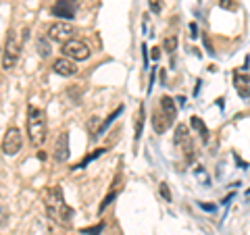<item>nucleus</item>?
Segmentation results:
<instances>
[{
  "mask_svg": "<svg viewBox=\"0 0 250 235\" xmlns=\"http://www.w3.org/2000/svg\"><path fill=\"white\" fill-rule=\"evenodd\" d=\"M44 208L48 216L52 218L54 223H59L62 227L71 225V218H73V208L65 202V196H62V187L61 185H54V187H46L44 194Z\"/></svg>",
  "mask_w": 250,
  "mask_h": 235,
  "instance_id": "f257e3e1",
  "label": "nucleus"
},
{
  "mask_svg": "<svg viewBox=\"0 0 250 235\" xmlns=\"http://www.w3.org/2000/svg\"><path fill=\"white\" fill-rule=\"evenodd\" d=\"M27 137L34 148H42L46 137H48V121L46 113L38 106L27 108Z\"/></svg>",
  "mask_w": 250,
  "mask_h": 235,
  "instance_id": "f03ea898",
  "label": "nucleus"
},
{
  "mask_svg": "<svg viewBox=\"0 0 250 235\" xmlns=\"http://www.w3.org/2000/svg\"><path fill=\"white\" fill-rule=\"evenodd\" d=\"M23 40H25V34H17V31H11L6 36L4 42V50H2V67L9 71L21 59V48H23Z\"/></svg>",
  "mask_w": 250,
  "mask_h": 235,
  "instance_id": "7ed1b4c3",
  "label": "nucleus"
},
{
  "mask_svg": "<svg viewBox=\"0 0 250 235\" xmlns=\"http://www.w3.org/2000/svg\"><path fill=\"white\" fill-rule=\"evenodd\" d=\"M173 142H175V146L179 148V150H182L186 162H192V158H194V144H192L190 131H188V125H184V123L177 125V127H175V136H173Z\"/></svg>",
  "mask_w": 250,
  "mask_h": 235,
  "instance_id": "20e7f679",
  "label": "nucleus"
},
{
  "mask_svg": "<svg viewBox=\"0 0 250 235\" xmlns=\"http://www.w3.org/2000/svg\"><path fill=\"white\" fill-rule=\"evenodd\" d=\"M46 34H48V40L65 44V42L75 38V27L69 21H54L48 25V31H46Z\"/></svg>",
  "mask_w": 250,
  "mask_h": 235,
  "instance_id": "39448f33",
  "label": "nucleus"
},
{
  "mask_svg": "<svg viewBox=\"0 0 250 235\" xmlns=\"http://www.w3.org/2000/svg\"><path fill=\"white\" fill-rule=\"evenodd\" d=\"M62 54H65L67 59H71V60L77 62V60H88L92 50H90V46L85 44V42L73 38V40H69V42L62 44Z\"/></svg>",
  "mask_w": 250,
  "mask_h": 235,
  "instance_id": "423d86ee",
  "label": "nucleus"
},
{
  "mask_svg": "<svg viewBox=\"0 0 250 235\" xmlns=\"http://www.w3.org/2000/svg\"><path fill=\"white\" fill-rule=\"evenodd\" d=\"M21 146H23L21 131L17 127H9V129H6V133H4V137H2V152L6 156H15L21 150Z\"/></svg>",
  "mask_w": 250,
  "mask_h": 235,
  "instance_id": "0eeeda50",
  "label": "nucleus"
},
{
  "mask_svg": "<svg viewBox=\"0 0 250 235\" xmlns=\"http://www.w3.org/2000/svg\"><path fill=\"white\" fill-rule=\"evenodd\" d=\"M233 85L242 98H250V73H248V60L246 65L233 73Z\"/></svg>",
  "mask_w": 250,
  "mask_h": 235,
  "instance_id": "6e6552de",
  "label": "nucleus"
},
{
  "mask_svg": "<svg viewBox=\"0 0 250 235\" xmlns=\"http://www.w3.org/2000/svg\"><path fill=\"white\" fill-rule=\"evenodd\" d=\"M77 11V0H57L52 4V17H61V19H73Z\"/></svg>",
  "mask_w": 250,
  "mask_h": 235,
  "instance_id": "1a4fd4ad",
  "label": "nucleus"
},
{
  "mask_svg": "<svg viewBox=\"0 0 250 235\" xmlns=\"http://www.w3.org/2000/svg\"><path fill=\"white\" fill-rule=\"evenodd\" d=\"M69 133L67 131H61L59 137H57V144H54V160L57 162H65L69 160Z\"/></svg>",
  "mask_w": 250,
  "mask_h": 235,
  "instance_id": "9d476101",
  "label": "nucleus"
},
{
  "mask_svg": "<svg viewBox=\"0 0 250 235\" xmlns=\"http://www.w3.org/2000/svg\"><path fill=\"white\" fill-rule=\"evenodd\" d=\"M52 71L57 73V75H62V77H71L77 73V65H75V60L71 59H57L54 60V65H52Z\"/></svg>",
  "mask_w": 250,
  "mask_h": 235,
  "instance_id": "9b49d317",
  "label": "nucleus"
},
{
  "mask_svg": "<svg viewBox=\"0 0 250 235\" xmlns=\"http://www.w3.org/2000/svg\"><path fill=\"white\" fill-rule=\"evenodd\" d=\"M171 123L173 121H171L169 117L161 111V106L154 108V113H152V129H154V133H159V136L161 133H165L171 127Z\"/></svg>",
  "mask_w": 250,
  "mask_h": 235,
  "instance_id": "f8f14e48",
  "label": "nucleus"
},
{
  "mask_svg": "<svg viewBox=\"0 0 250 235\" xmlns=\"http://www.w3.org/2000/svg\"><path fill=\"white\" fill-rule=\"evenodd\" d=\"M159 106H161V111L165 113L171 121H173L175 117H177V106H175V100L171 98V96H163V98H161V102H159Z\"/></svg>",
  "mask_w": 250,
  "mask_h": 235,
  "instance_id": "ddd939ff",
  "label": "nucleus"
},
{
  "mask_svg": "<svg viewBox=\"0 0 250 235\" xmlns=\"http://www.w3.org/2000/svg\"><path fill=\"white\" fill-rule=\"evenodd\" d=\"M190 125H192V129L200 136L202 144H207V142H208V127L205 125V121H202L200 117H192V119H190Z\"/></svg>",
  "mask_w": 250,
  "mask_h": 235,
  "instance_id": "4468645a",
  "label": "nucleus"
},
{
  "mask_svg": "<svg viewBox=\"0 0 250 235\" xmlns=\"http://www.w3.org/2000/svg\"><path fill=\"white\" fill-rule=\"evenodd\" d=\"M123 113V106H119V108H117V111L115 113H111V115H108L106 117V119L103 121V125H100V127L96 129V133H94V139H98V137H103L104 136V133H106V129H108V125H111L115 119H117V117H119Z\"/></svg>",
  "mask_w": 250,
  "mask_h": 235,
  "instance_id": "2eb2a0df",
  "label": "nucleus"
},
{
  "mask_svg": "<svg viewBox=\"0 0 250 235\" xmlns=\"http://www.w3.org/2000/svg\"><path fill=\"white\" fill-rule=\"evenodd\" d=\"M142 127H144V104L140 106L138 113H136V123H134V129H136L134 137L136 139H140V136H142Z\"/></svg>",
  "mask_w": 250,
  "mask_h": 235,
  "instance_id": "dca6fc26",
  "label": "nucleus"
},
{
  "mask_svg": "<svg viewBox=\"0 0 250 235\" xmlns=\"http://www.w3.org/2000/svg\"><path fill=\"white\" fill-rule=\"evenodd\" d=\"M177 48V38L175 36H167L165 38V42H163V50H165L171 59H173V52Z\"/></svg>",
  "mask_w": 250,
  "mask_h": 235,
  "instance_id": "f3484780",
  "label": "nucleus"
},
{
  "mask_svg": "<svg viewBox=\"0 0 250 235\" xmlns=\"http://www.w3.org/2000/svg\"><path fill=\"white\" fill-rule=\"evenodd\" d=\"M117 194H119V187H115V190H111V192H108V194L104 196V200H103V204H100L98 213H104V210H106V206H108V204H111V202L115 200V196H117Z\"/></svg>",
  "mask_w": 250,
  "mask_h": 235,
  "instance_id": "a211bd4d",
  "label": "nucleus"
},
{
  "mask_svg": "<svg viewBox=\"0 0 250 235\" xmlns=\"http://www.w3.org/2000/svg\"><path fill=\"white\" fill-rule=\"evenodd\" d=\"M103 152H104V148H98V150H96V152H92V154H88V156H85V158H83V160H82L80 164H77V167H73V169H83V167H85V164H88L90 160H94V158H98V156H100V154H103Z\"/></svg>",
  "mask_w": 250,
  "mask_h": 235,
  "instance_id": "6ab92c4d",
  "label": "nucleus"
},
{
  "mask_svg": "<svg viewBox=\"0 0 250 235\" xmlns=\"http://www.w3.org/2000/svg\"><path fill=\"white\" fill-rule=\"evenodd\" d=\"M38 54H40L42 59H46V57H48V54H50L48 42H46V40H42V38H40V40H38Z\"/></svg>",
  "mask_w": 250,
  "mask_h": 235,
  "instance_id": "aec40b11",
  "label": "nucleus"
},
{
  "mask_svg": "<svg viewBox=\"0 0 250 235\" xmlns=\"http://www.w3.org/2000/svg\"><path fill=\"white\" fill-rule=\"evenodd\" d=\"M148 6H150V11L154 15H159L163 11V0H148Z\"/></svg>",
  "mask_w": 250,
  "mask_h": 235,
  "instance_id": "412c9836",
  "label": "nucleus"
},
{
  "mask_svg": "<svg viewBox=\"0 0 250 235\" xmlns=\"http://www.w3.org/2000/svg\"><path fill=\"white\" fill-rule=\"evenodd\" d=\"M104 229V225L103 223H98L96 227H90V229H82V233H88V235H98L100 231Z\"/></svg>",
  "mask_w": 250,
  "mask_h": 235,
  "instance_id": "4be33fe9",
  "label": "nucleus"
},
{
  "mask_svg": "<svg viewBox=\"0 0 250 235\" xmlns=\"http://www.w3.org/2000/svg\"><path fill=\"white\" fill-rule=\"evenodd\" d=\"M9 208H6V206H0V227H2V225H6V221H9Z\"/></svg>",
  "mask_w": 250,
  "mask_h": 235,
  "instance_id": "5701e85b",
  "label": "nucleus"
},
{
  "mask_svg": "<svg viewBox=\"0 0 250 235\" xmlns=\"http://www.w3.org/2000/svg\"><path fill=\"white\" fill-rule=\"evenodd\" d=\"M161 196H163V200H167V202H171V192H169V185L167 183H161Z\"/></svg>",
  "mask_w": 250,
  "mask_h": 235,
  "instance_id": "b1692460",
  "label": "nucleus"
},
{
  "mask_svg": "<svg viewBox=\"0 0 250 235\" xmlns=\"http://www.w3.org/2000/svg\"><path fill=\"white\" fill-rule=\"evenodd\" d=\"M196 31H198V27H196V23H190V36L192 38H196L198 34H196Z\"/></svg>",
  "mask_w": 250,
  "mask_h": 235,
  "instance_id": "393cba45",
  "label": "nucleus"
},
{
  "mask_svg": "<svg viewBox=\"0 0 250 235\" xmlns=\"http://www.w3.org/2000/svg\"><path fill=\"white\" fill-rule=\"evenodd\" d=\"M152 59H154V60L161 59V48H159V46H156V48H152Z\"/></svg>",
  "mask_w": 250,
  "mask_h": 235,
  "instance_id": "a878e982",
  "label": "nucleus"
}]
</instances>
